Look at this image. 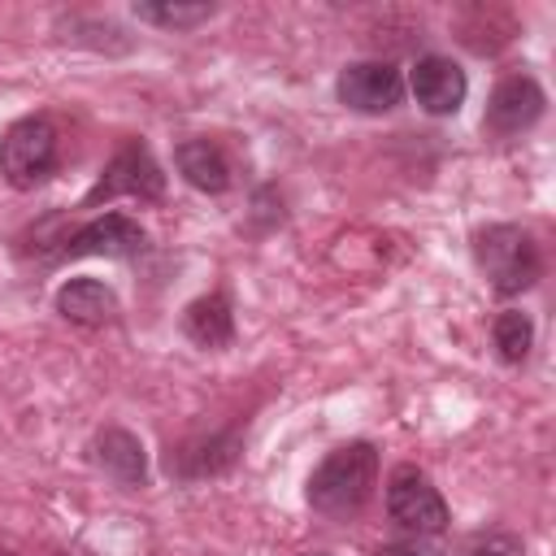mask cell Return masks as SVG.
<instances>
[{"instance_id":"2","label":"cell","mask_w":556,"mask_h":556,"mask_svg":"<svg viewBox=\"0 0 556 556\" xmlns=\"http://www.w3.org/2000/svg\"><path fill=\"white\" fill-rule=\"evenodd\" d=\"M473 261H478V269L495 295H521L543 274V256H539L534 235L526 226H513V222L482 226L473 235Z\"/></svg>"},{"instance_id":"7","label":"cell","mask_w":556,"mask_h":556,"mask_svg":"<svg viewBox=\"0 0 556 556\" xmlns=\"http://www.w3.org/2000/svg\"><path fill=\"white\" fill-rule=\"evenodd\" d=\"M334 91L352 113H391L404 100V78L391 61H352L343 65Z\"/></svg>"},{"instance_id":"8","label":"cell","mask_w":556,"mask_h":556,"mask_svg":"<svg viewBox=\"0 0 556 556\" xmlns=\"http://www.w3.org/2000/svg\"><path fill=\"white\" fill-rule=\"evenodd\" d=\"M543 104H547V96H543V87L530 74H508V78L495 83V91L486 100L482 126L491 135H500V139H513V135L530 130L543 117Z\"/></svg>"},{"instance_id":"12","label":"cell","mask_w":556,"mask_h":556,"mask_svg":"<svg viewBox=\"0 0 556 556\" xmlns=\"http://www.w3.org/2000/svg\"><path fill=\"white\" fill-rule=\"evenodd\" d=\"M174 165L178 174L195 187V191H208V195H222L230 187V161L226 152L213 143V139H182L174 148Z\"/></svg>"},{"instance_id":"5","label":"cell","mask_w":556,"mask_h":556,"mask_svg":"<svg viewBox=\"0 0 556 556\" xmlns=\"http://www.w3.org/2000/svg\"><path fill=\"white\" fill-rule=\"evenodd\" d=\"M387 513H391V521L400 530H408L417 539L447 530V504H443L439 486L421 469H413V465H400L391 473V482H387Z\"/></svg>"},{"instance_id":"3","label":"cell","mask_w":556,"mask_h":556,"mask_svg":"<svg viewBox=\"0 0 556 556\" xmlns=\"http://www.w3.org/2000/svg\"><path fill=\"white\" fill-rule=\"evenodd\" d=\"M56 126L48 117H22L0 135V174L9 187L30 191L56 174Z\"/></svg>"},{"instance_id":"13","label":"cell","mask_w":556,"mask_h":556,"mask_svg":"<svg viewBox=\"0 0 556 556\" xmlns=\"http://www.w3.org/2000/svg\"><path fill=\"white\" fill-rule=\"evenodd\" d=\"M182 334L200 348H226L235 339V313H230V300L222 291L213 295H200L187 304L182 313Z\"/></svg>"},{"instance_id":"17","label":"cell","mask_w":556,"mask_h":556,"mask_svg":"<svg viewBox=\"0 0 556 556\" xmlns=\"http://www.w3.org/2000/svg\"><path fill=\"white\" fill-rule=\"evenodd\" d=\"M378 556H430V552L417 543H387V547H378Z\"/></svg>"},{"instance_id":"14","label":"cell","mask_w":556,"mask_h":556,"mask_svg":"<svg viewBox=\"0 0 556 556\" xmlns=\"http://www.w3.org/2000/svg\"><path fill=\"white\" fill-rule=\"evenodd\" d=\"M491 339H495V352H500L508 365H521V361L530 356V348H534V321H530V313L504 308V313L495 317V326H491Z\"/></svg>"},{"instance_id":"11","label":"cell","mask_w":556,"mask_h":556,"mask_svg":"<svg viewBox=\"0 0 556 556\" xmlns=\"http://www.w3.org/2000/svg\"><path fill=\"white\" fill-rule=\"evenodd\" d=\"M91 452H96V465H100L113 482H122V486H143V482H148L143 443H139L130 430H122V426L100 430L96 443H91Z\"/></svg>"},{"instance_id":"4","label":"cell","mask_w":556,"mask_h":556,"mask_svg":"<svg viewBox=\"0 0 556 556\" xmlns=\"http://www.w3.org/2000/svg\"><path fill=\"white\" fill-rule=\"evenodd\" d=\"M117 195H135V200H161L165 195V174H161L152 148L139 143V139H126L109 156L96 187L83 195V208H96L100 200H117Z\"/></svg>"},{"instance_id":"15","label":"cell","mask_w":556,"mask_h":556,"mask_svg":"<svg viewBox=\"0 0 556 556\" xmlns=\"http://www.w3.org/2000/svg\"><path fill=\"white\" fill-rule=\"evenodd\" d=\"M213 13H217L213 4H135L139 22H152V26H165V30H191V26L208 22Z\"/></svg>"},{"instance_id":"1","label":"cell","mask_w":556,"mask_h":556,"mask_svg":"<svg viewBox=\"0 0 556 556\" xmlns=\"http://www.w3.org/2000/svg\"><path fill=\"white\" fill-rule=\"evenodd\" d=\"M378 486V447L356 439V443H343L334 447L308 478V504L321 513V517H352L365 508V500L374 495Z\"/></svg>"},{"instance_id":"9","label":"cell","mask_w":556,"mask_h":556,"mask_svg":"<svg viewBox=\"0 0 556 556\" xmlns=\"http://www.w3.org/2000/svg\"><path fill=\"white\" fill-rule=\"evenodd\" d=\"M408 87H413V100H417L430 117H447V113H456V109L465 104L469 78H465V70H460L452 56L430 52V56H417Z\"/></svg>"},{"instance_id":"10","label":"cell","mask_w":556,"mask_h":556,"mask_svg":"<svg viewBox=\"0 0 556 556\" xmlns=\"http://www.w3.org/2000/svg\"><path fill=\"white\" fill-rule=\"evenodd\" d=\"M56 313L74 326H109L117 321V295L100 278H70L56 291Z\"/></svg>"},{"instance_id":"6","label":"cell","mask_w":556,"mask_h":556,"mask_svg":"<svg viewBox=\"0 0 556 556\" xmlns=\"http://www.w3.org/2000/svg\"><path fill=\"white\" fill-rule=\"evenodd\" d=\"M143 248H148V235H143V226L135 217L104 213V217L83 222L70 235H61L56 248L48 252V261H61V256H117V261H130V256H143Z\"/></svg>"},{"instance_id":"16","label":"cell","mask_w":556,"mask_h":556,"mask_svg":"<svg viewBox=\"0 0 556 556\" xmlns=\"http://www.w3.org/2000/svg\"><path fill=\"white\" fill-rule=\"evenodd\" d=\"M465 556H521V539L508 530H486V534L469 539Z\"/></svg>"}]
</instances>
